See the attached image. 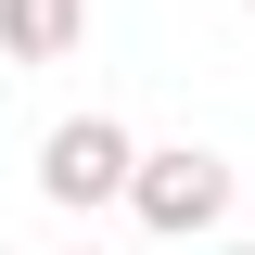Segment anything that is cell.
<instances>
[{
	"mask_svg": "<svg viewBox=\"0 0 255 255\" xmlns=\"http://www.w3.org/2000/svg\"><path fill=\"white\" fill-rule=\"evenodd\" d=\"M128 217L153 230V243H204V230L230 217V166L204 153V140H166V153L128 166Z\"/></svg>",
	"mask_w": 255,
	"mask_h": 255,
	"instance_id": "cell-1",
	"label": "cell"
},
{
	"mask_svg": "<svg viewBox=\"0 0 255 255\" xmlns=\"http://www.w3.org/2000/svg\"><path fill=\"white\" fill-rule=\"evenodd\" d=\"M128 166H140V140H128L115 115H64L51 140H38V204H64V217L128 204Z\"/></svg>",
	"mask_w": 255,
	"mask_h": 255,
	"instance_id": "cell-2",
	"label": "cell"
},
{
	"mask_svg": "<svg viewBox=\"0 0 255 255\" xmlns=\"http://www.w3.org/2000/svg\"><path fill=\"white\" fill-rule=\"evenodd\" d=\"M90 38V0H0V64H64Z\"/></svg>",
	"mask_w": 255,
	"mask_h": 255,
	"instance_id": "cell-3",
	"label": "cell"
},
{
	"mask_svg": "<svg viewBox=\"0 0 255 255\" xmlns=\"http://www.w3.org/2000/svg\"><path fill=\"white\" fill-rule=\"evenodd\" d=\"M243 13H255V0H243Z\"/></svg>",
	"mask_w": 255,
	"mask_h": 255,
	"instance_id": "cell-4",
	"label": "cell"
},
{
	"mask_svg": "<svg viewBox=\"0 0 255 255\" xmlns=\"http://www.w3.org/2000/svg\"><path fill=\"white\" fill-rule=\"evenodd\" d=\"M243 255H255V243H243Z\"/></svg>",
	"mask_w": 255,
	"mask_h": 255,
	"instance_id": "cell-5",
	"label": "cell"
}]
</instances>
